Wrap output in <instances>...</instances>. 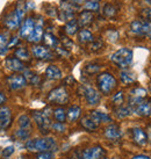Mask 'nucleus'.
<instances>
[{
	"instance_id": "53",
	"label": "nucleus",
	"mask_w": 151,
	"mask_h": 159,
	"mask_svg": "<svg viewBox=\"0 0 151 159\" xmlns=\"http://www.w3.org/2000/svg\"><path fill=\"white\" fill-rule=\"evenodd\" d=\"M92 1H98V0H92Z\"/></svg>"
},
{
	"instance_id": "35",
	"label": "nucleus",
	"mask_w": 151,
	"mask_h": 159,
	"mask_svg": "<svg viewBox=\"0 0 151 159\" xmlns=\"http://www.w3.org/2000/svg\"><path fill=\"white\" fill-rule=\"evenodd\" d=\"M84 8L85 11H89V12H98L99 8H100V5H99L98 1H92V0H89V1H86L84 4Z\"/></svg>"
},
{
	"instance_id": "40",
	"label": "nucleus",
	"mask_w": 151,
	"mask_h": 159,
	"mask_svg": "<svg viewBox=\"0 0 151 159\" xmlns=\"http://www.w3.org/2000/svg\"><path fill=\"white\" fill-rule=\"evenodd\" d=\"M51 129L56 133H64L66 130V127L64 123H61V122H55V123L51 124Z\"/></svg>"
},
{
	"instance_id": "22",
	"label": "nucleus",
	"mask_w": 151,
	"mask_h": 159,
	"mask_svg": "<svg viewBox=\"0 0 151 159\" xmlns=\"http://www.w3.org/2000/svg\"><path fill=\"white\" fill-rule=\"evenodd\" d=\"M81 115V108L79 106H70L66 111V120L69 122H76Z\"/></svg>"
},
{
	"instance_id": "41",
	"label": "nucleus",
	"mask_w": 151,
	"mask_h": 159,
	"mask_svg": "<svg viewBox=\"0 0 151 159\" xmlns=\"http://www.w3.org/2000/svg\"><path fill=\"white\" fill-rule=\"evenodd\" d=\"M14 151H15V148L13 145L6 146L4 150H2V156H4L5 158H9L14 153Z\"/></svg>"
},
{
	"instance_id": "23",
	"label": "nucleus",
	"mask_w": 151,
	"mask_h": 159,
	"mask_svg": "<svg viewBox=\"0 0 151 159\" xmlns=\"http://www.w3.org/2000/svg\"><path fill=\"white\" fill-rule=\"evenodd\" d=\"M42 41H43V43L47 48H57L58 47V43H59V41L56 36L51 34V33H44L43 34V37H42Z\"/></svg>"
},
{
	"instance_id": "12",
	"label": "nucleus",
	"mask_w": 151,
	"mask_h": 159,
	"mask_svg": "<svg viewBox=\"0 0 151 159\" xmlns=\"http://www.w3.org/2000/svg\"><path fill=\"white\" fill-rule=\"evenodd\" d=\"M84 97L89 106H97L101 100L100 93L93 87H84Z\"/></svg>"
},
{
	"instance_id": "5",
	"label": "nucleus",
	"mask_w": 151,
	"mask_h": 159,
	"mask_svg": "<svg viewBox=\"0 0 151 159\" xmlns=\"http://www.w3.org/2000/svg\"><path fill=\"white\" fill-rule=\"evenodd\" d=\"M69 99H70L69 92L64 86H58L56 89H51L48 94V101L53 105H58V106L67 103Z\"/></svg>"
},
{
	"instance_id": "49",
	"label": "nucleus",
	"mask_w": 151,
	"mask_h": 159,
	"mask_svg": "<svg viewBox=\"0 0 151 159\" xmlns=\"http://www.w3.org/2000/svg\"><path fill=\"white\" fill-rule=\"evenodd\" d=\"M131 159H151L150 157H148V156H144V155H137V156H134Z\"/></svg>"
},
{
	"instance_id": "1",
	"label": "nucleus",
	"mask_w": 151,
	"mask_h": 159,
	"mask_svg": "<svg viewBox=\"0 0 151 159\" xmlns=\"http://www.w3.org/2000/svg\"><path fill=\"white\" fill-rule=\"evenodd\" d=\"M26 149L30 152H42V151H53L56 148V141L53 137H42L34 138L26 142Z\"/></svg>"
},
{
	"instance_id": "28",
	"label": "nucleus",
	"mask_w": 151,
	"mask_h": 159,
	"mask_svg": "<svg viewBox=\"0 0 151 159\" xmlns=\"http://www.w3.org/2000/svg\"><path fill=\"white\" fill-rule=\"evenodd\" d=\"M78 29H79V26H78V22L76 19H72L70 21H67L65 23V27H64V31L66 33V35L69 36H73L78 33Z\"/></svg>"
},
{
	"instance_id": "25",
	"label": "nucleus",
	"mask_w": 151,
	"mask_h": 159,
	"mask_svg": "<svg viewBox=\"0 0 151 159\" xmlns=\"http://www.w3.org/2000/svg\"><path fill=\"white\" fill-rule=\"evenodd\" d=\"M45 77L51 80H58L63 77L62 71L59 70L56 65H49L45 69Z\"/></svg>"
},
{
	"instance_id": "51",
	"label": "nucleus",
	"mask_w": 151,
	"mask_h": 159,
	"mask_svg": "<svg viewBox=\"0 0 151 159\" xmlns=\"http://www.w3.org/2000/svg\"><path fill=\"white\" fill-rule=\"evenodd\" d=\"M19 159H30V158H29V157H27V156H20Z\"/></svg>"
},
{
	"instance_id": "42",
	"label": "nucleus",
	"mask_w": 151,
	"mask_h": 159,
	"mask_svg": "<svg viewBox=\"0 0 151 159\" xmlns=\"http://www.w3.org/2000/svg\"><path fill=\"white\" fill-rule=\"evenodd\" d=\"M19 37L18 36H13V37H11L8 40V43H7V48L8 49H12V48H15L16 45L19 44Z\"/></svg>"
},
{
	"instance_id": "27",
	"label": "nucleus",
	"mask_w": 151,
	"mask_h": 159,
	"mask_svg": "<svg viewBox=\"0 0 151 159\" xmlns=\"http://www.w3.org/2000/svg\"><path fill=\"white\" fill-rule=\"evenodd\" d=\"M14 55H15V57L20 59L21 62H29L31 59L30 57V53L28 51V49L26 47H19V48L15 49V51H14Z\"/></svg>"
},
{
	"instance_id": "7",
	"label": "nucleus",
	"mask_w": 151,
	"mask_h": 159,
	"mask_svg": "<svg viewBox=\"0 0 151 159\" xmlns=\"http://www.w3.org/2000/svg\"><path fill=\"white\" fill-rule=\"evenodd\" d=\"M106 150L100 145L89 146L83 151V159H103L106 157Z\"/></svg>"
},
{
	"instance_id": "16",
	"label": "nucleus",
	"mask_w": 151,
	"mask_h": 159,
	"mask_svg": "<svg viewBox=\"0 0 151 159\" xmlns=\"http://www.w3.org/2000/svg\"><path fill=\"white\" fill-rule=\"evenodd\" d=\"M5 66L8 70L13 71V72H22V71L26 70L25 64L14 56H9L5 59Z\"/></svg>"
},
{
	"instance_id": "24",
	"label": "nucleus",
	"mask_w": 151,
	"mask_h": 159,
	"mask_svg": "<svg viewBox=\"0 0 151 159\" xmlns=\"http://www.w3.org/2000/svg\"><path fill=\"white\" fill-rule=\"evenodd\" d=\"M120 79H121V83L123 85H129V84L135 83V81L137 80V78H136V75L134 73L133 71L123 70V71H121V73H120Z\"/></svg>"
},
{
	"instance_id": "15",
	"label": "nucleus",
	"mask_w": 151,
	"mask_h": 159,
	"mask_svg": "<svg viewBox=\"0 0 151 159\" xmlns=\"http://www.w3.org/2000/svg\"><path fill=\"white\" fill-rule=\"evenodd\" d=\"M34 27H35V20L34 18H27L23 23H21V26H20V31H19V36L20 37H22V39H28L29 35L31 34V31L34 30Z\"/></svg>"
},
{
	"instance_id": "10",
	"label": "nucleus",
	"mask_w": 151,
	"mask_h": 159,
	"mask_svg": "<svg viewBox=\"0 0 151 159\" xmlns=\"http://www.w3.org/2000/svg\"><path fill=\"white\" fill-rule=\"evenodd\" d=\"M12 111L7 106L0 107V129L1 130H7L12 125Z\"/></svg>"
},
{
	"instance_id": "31",
	"label": "nucleus",
	"mask_w": 151,
	"mask_h": 159,
	"mask_svg": "<svg viewBox=\"0 0 151 159\" xmlns=\"http://www.w3.org/2000/svg\"><path fill=\"white\" fill-rule=\"evenodd\" d=\"M53 119L56 120L57 122H61V123H64L65 120H66V111L62 108V107H58L55 111H53Z\"/></svg>"
},
{
	"instance_id": "17",
	"label": "nucleus",
	"mask_w": 151,
	"mask_h": 159,
	"mask_svg": "<svg viewBox=\"0 0 151 159\" xmlns=\"http://www.w3.org/2000/svg\"><path fill=\"white\" fill-rule=\"evenodd\" d=\"M105 137L109 141H119L122 137V131L121 128L117 124L112 123L109 125H107L105 129Z\"/></svg>"
},
{
	"instance_id": "37",
	"label": "nucleus",
	"mask_w": 151,
	"mask_h": 159,
	"mask_svg": "<svg viewBox=\"0 0 151 159\" xmlns=\"http://www.w3.org/2000/svg\"><path fill=\"white\" fill-rule=\"evenodd\" d=\"M99 70H100V66H99L98 64H89V65L85 66L84 72L85 73H87L89 75H92L98 73Z\"/></svg>"
},
{
	"instance_id": "2",
	"label": "nucleus",
	"mask_w": 151,
	"mask_h": 159,
	"mask_svg": "<svg viewBox=\"0 0 151 159\" xmlns=\"http://www.w3.org/2000/svg\"><path fill=\"white\" fill-rule=\"evenodd\" d=\"M31 116L35 121L37 128L41 133L45 135L50 131L51 129V120H50V109L45 108L42 111H31Z\"/></svg>"
},
{
	"instance_id": "48",
	"label": "nucleus",
	"mask_w": 151,
	"mask_h": 159,
	"mask_svg": "<svg viewBox=\"0 0 151 159\" xmlns=\"http://www.w3.org/2000/svg\"><path fill=\"white\" fill-rule=\"evenodd\" d=\"M147 136H148V141L151 143V125H148V128H147Z\"/></svg>"
},
{
	"instance_id": "3",
	"label": "nucleus",
	"mask_w": 151,
	"mask_h": 159,
	"mask_svg": "<svg viewBox=\"0 0 151 159\" xmlns=\"http://www.w3.org/2000/svg\"><path fill=\"white\" fill-rule=\"evenodd\" d=\"M97 85L100 93L102 94H111L117 86V81L114 78V75L109 72H102L98 75L97 78Z\"/></svg>"
},
{
	"instance_id": "46",
	"label": "nucleus",
	"mask_w": 151,
	"mask_h": 159,
	"mask_svg": "<svg viewBox=\"0 0 151 159\" xmlns=\"http://www.w3.org/2000/svg\"><path fill=\"white\" fill-rule=\"evenodd\" d=\"M62 42L64 43V48L70 49V47H73V43L70 39H67L66 36H62Z\"/></svg>"
},
{
	"instance_id": "14",
	"label": "nucleus",
	"mask_w": 151,
	"mask_h": 159,
	"mask_svg": "<svg viewBox=\"0 0 151 159\" xmlns=\"http://www.w3.org/2000/svg\"><path fill=\"white\" fill-rule=\"evenodd\" d=\"M43 34H44V29H43V20L41 19L39 22L35 23L34 30L31 31V34L29 35V37L27 39V41H28L29 43H35V44H37L39 42L42 41Z\"/></svg>"
},
{
	"instance_id": "36",
	"label": "nucleus",
	"mask_w": 151,
	"mask_h": 159,
	"mask_svg": "<svg viewBox=\"0 0 151 159\" xmlns=\"http://www.w3.org/2000/svg\"><path fill=\"white\" fill-rule=\"evenodd\" d=\"M142 37L151 40V21H142Z\"/></svg>"
},
{
	"instance_id": "6",
	"label": "nucleus",
	"mask_w": 151,
	"mask_h": 159,
	"mask_svg": "<svg viewBox=\"0 0 151 159\" xmlns=\"http://www.w3.org/2000/svg\"><path fill=\"white\" fill-rule=\"evenodd\" d=\"M6 84L11 91H21L27 86V80L23 75L13 73L6 78Z\"/></svg>"
},
{
	"instance_id": "4",
	"label": "nucleus",
	"mask_w": 151,
	"mask_h": 159,
	"mask_svg": "<svg viewBox=\"0 0 151 159\" xmlns=\"http://www.w3.org/2000/svg\"><path fill=\"white\" fill-rule=\"evenodd\" d=\"M111 61L116 66L127 69L133 62V51L128 48H121L111 56Z\"/></svg>"
},
{
	"instance_id": "9",
	"label": "nucleus",
	"mask_w": 151,
	"mask_h": 159,
	"mask_svg": "<svg viewBox=\"0 0 151 159\" xmlns=\"http://www.w3.org/2000/svg\"><path fill=\"white\" fill-rule=\"evenodd\" d=\"M76 14V7L69 1H64L63 0L62 5H61V11H59V19L62 21H70L73 19Z\"/></svg>"
},
{
	"instance_id": "52",
	"label": "nucleus",
	"mask_w": 151,
	"mask_h": 159,
	"mask_svg": "<svg viewBox=\"0 0 151 159\" xmlns=\"http://www.w3.org/2000/svg\"><path fill=\"white\" fill-rule=\"evenodd\" d=\"M145 1H147L148 4H149V5H150V6H151V0H145Z\"/></svg>"
},
{
	"instance_id": "34",
	"label": "nucleus",
	"mask_w": 151,
	"mask_h": 159,
	"mask_svg": "<svg viewBox=\"0 0 151 159\" xmlns=\"http://www.w3.org/2000/svg\"><path fill=\"white\" fill-rule=\"evenodd\" d=\"M125 102V95H123V92L120 91V92H116L113 97H112V103L117 108V107H121Z\"/></svg>"
},
{
	"instance_id": "44",
	"label": "nucleus",
	"mask_w": 151,
	"mask_h": 159,
	"mask_svg": "<svg viewBox=\"0 0 151 159\" xmlns=\"http://www.w3.org/2000/svg\"><path fill=\"white\" fill-rule=\"evenodd\" d=\"M7 35L6 34H0V48H7V43H8Z\"/></svg>"
},
{
	"instance_id": "26",
	"label": "nucleus",
	"mask_w": 151,
	"mask_h": 159,
	"mask_svg": "<svg viewBox=\"0 0 151 159\" xmlns=\"http://www.w3.org/2000/svg\"><path fill=\"white\" fill-rule=\"evenodd\" d=\"M94 40L93 34L89 30V29H85L83 28L78 33V41H79L81 44H87V43H92Z\"/></svg>"
},
{
	"instance_id": "50",
	"label": "nucleus",
	"mask_w": 151,
	"mask_h": 159,
	"mask_svg": "<svg viewBox=\"0 0 151 159\" xmlns=\"http://www.w3.org/2000/svg\"><path fill=\"white\" fill-rule=\"evenodd\" d=\"M71 159H83V156H81V155H79V153H78V152H75V153H73V155H72Z\"/></svg>"
},
{
	"instance_id": "19",
	"label": "nucleus",
	"mask_w": 151,
	"mask_h": 159,
	"mask_svg": "<svg viewBox=\"0 0 151 159\" xmlns=\"http://www.w3.org/2000/svg\"><path fill=\"white\" fill-rule=\"evenodd\" d=\"M93 21H94L93 13H92V12H89V11H83V12L79 14V18L77 20L78 26L81 27V28L89 27V25H92Z\"/></svg>"
},
{
	"instance_id": "20",
	"label": "nucleus",
	"mask_w": 151,
	"mask_h": 159,
	"mask_svg": "<svg viewBox=\"0 0 151 159\" xmlns=\"http://www.w3.org/2000/svg\"><path fill=\"white\" fill-rule=\"evenodd\" d=\"M89 116L97 124L103 123V122H112V117L107 113H102V111H89Z\"/></svg>"
},
{
	"instance_id": "18",
	"label": "nucleus",
	"mask_w": 151,
	"mask_h": 159,
	"mask_svg": "<svg viewBox=\"0 0 151 159\" xmlns=\"http://www.w3.org/2000/svg\"><path fill=\"white\" fill-rule=\"evenodd\" d=\"M133 111L142 117H147L151 115V100H142L133 108Z\"/></svg>"
},
{
	"instance_id": "30",
	"label": "nucleus",
	"mask_w": 151,
	"mask_h": 159,
	"mask_svg": "<svg viewBox=\"0 0 151 159\" xmlns=\"http://www.w3.org/2000/svg\"><path fill=\"white\" fill-rule=\"evenodd\" d=\"M102 13H103V16L108 19H113L117 13V8H116L114 5L112 4H107L103 6V9H102Z\"/></svg>"
},
{
	"instance_id": "8",
	"label": "nucleus",
	"mask_w": 151,
	"mask_h": 159,
	"mask_svg": "<svg viewBox=\"0 0 151 159\" xmlns=\"http://www.w3.org/2000/svg\"><path fill=\"white\" fill-rule=\"evenodd\" d=\"M31 52L34 55V57L41 61H51L55 58V53L45 45H34L31 48Z\"/></svg>"
},
{
	"instance_id": "21",
	"label": "nucleus",
	"mask_w": 151,
	"mask_h": 159,
	"mask_svg": "<svg viewBox=\"0 0 151 159\" xmlns=\"http://www.w3.org/2000/svg\"><path fill=\"white\" fill-rule=\"evenodd\" d=\"M80 125H81L85 130H87V131H95V130H98V128H99V124L95 123L93 120L91 119L89 115L83 116V119L80 120Z\"/></svg>"
},
{
	"instance_id": "32",
	"label": "nucleus",
	"mask_w": 151,
	"mask_h": 159,
	"mask_svg": "<svg viewBox=\"0 0 151 159\" xmlns=\"http://www.w3.org/2000/svg\"><path fill=\"white\" fill-rule=\"evenodd\" d=\"M18 124H19V127H20V129H28V130H30V128H31L30 117L26 114L21 115L18 120Z\"/></svg>"
},
{
	"instance_id": "29",
	"label": "nucleus",
	"mask_w": 151,
	"mask_h": 159,
	"mask_svg": "<svg viewBox=\"0 0 151 159\" xmlns=\"http://www.w3.org/2000/svg\"><path fill=\"white\" fill-rule=\"evenodd\" d=\"M147 89H143V87H134L131 91H130V98L133 99H137V100H143L144 98L147 97Z\"/></svg>"
},
{
	"instance_id": "43",
	"label": "nucleus",
	"mask_w": 151,
	"mask_h": 159,
	"mask_svg": "<svg viewBox=\"0 0 151 159\" xmlns=\"http://www.w3.org/2000/svg\"><path fill=\"white\" fill-rule=\"evenodd\" d=\"M102 47H103V43H102L101 40H93L92 45H91V50L92 51H97L99 49H101Z\"/></svg>"
},
{
	"instance_id": "39",
	"label": "nucleus",
	"mask_w": 151,
	"mask_h": 159,
	"mask_svg": "<svg viewBox=\"0 0 151 159\" xmlns=\"http://www.w3.org/2000/svg\"><path fill=\"white\" fill-rule=\"evenodd\" d=\"M36 159H55L53 151H42L36 155Z\"/></svg>"
},
{
	"instance_id": "33",
	"label": "nucleus",
	"mask_w": 151,
	"mask_h": 159,
	"mask_svg": "<svg viewBox=\"0 0 151 159\" xmlns=\"http://www.w3.org/2000/svg\"><path fill=\"white\" fill-rule=\"evenodd\" d=\"M131 108L129 106L125 107V106H121V107H117L115 109V115L119 117V119H126V117H128L129 115L131 114Z\"/></svg>"
},
{
	"instance_id": "45",
	"label": "nucleus",
	"mask_w": 151,
	"mask_h": 159,
	"mask_svg": "<svg viewBox=\"0 0 151 159\" xmlns=\"http://www.w3.org/2000/svg\"><path fill=\"white\" fill-rule=\"evenodd\" d=\"M141 15H142L147 21H151V8L143 9L142 12H141Z\"/></svg>"
},
{
	"instance_id": "54",
	"label": "nucleus",
	"mask_w": 151,
	"mask_h": 159,
	"mask_svg": "<svg viewBox=\"0 0 151 159\" xmlns=\"http://www.w3.org/2000/svg\"><path fill=\"white\" fill-rule=\"evenodd\" d=\"M4 159H9V158H4Z\"/></svg>"
},
{
	"instance_id": "13",
	"label": "nucleus",
	"mask_w": 151,
	"mask_h": 159,
	"mask_svg": "<svg viewBox=\"0 0 151 159\" xmlns=\"http://www.w3.org/2000/svg\"><path fill=\"white\" fill-rule=\"evenodd\" d=\"M131 138H133L134 143L138 146H145L149 142L147 133L142 128H138V127L131 129Z\"/></svg>"
},
{
	"instance_id": "47",
	"label": "nucleus",
	"mask_w": 151,
	"mask_h": 159,
	"mask_svg": "<svg viewBox=\"0 0 151 159\" xmlns=\"http://www.w3.org/2000/svg\"><path fill=\"white\" fill-rule=\"evenodd\" d=\"M6 101H7V98H6V95L4 94V92H1V91H0V107L5 106Z\"/></svg>"
},
{
	"instance_id": "11",
	"label": "nucleus",
	"mask_w": 151,
	"mask_h": 159,
	"mask_svg": "<svg viewBox=\"0 0 151 159\" xmlns=\"http://www.w3.org/2000/svg\"><path fill=\"white\" fill-rule=\"evenodd\" d=\"M4 23L9 30H16V29H19L20 26H21L22 19L15 13V11H13V12H11V13L7 14V15L5 16Z\"/></svg>"
},
{
	"instance_id": "38",
	"label": "nucleus",
	"mask_w": 151,
	"mask_h": 159,
	"mask_svg": "<svg viewBox=\"0 0 151 159\" xmlns=\"http://www.w3.org/2000/svg\"><path fill=\"white\" fill-rule=\"evenodd\" d=\"M15 136L18 137L20 141H26L30 136V130H28V129H19L18 131L15 133Z\"/></svg>"
}]
</instances>
